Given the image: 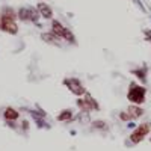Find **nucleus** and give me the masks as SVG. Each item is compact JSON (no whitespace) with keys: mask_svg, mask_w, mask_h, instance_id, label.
<instances>
[{"mask_svg":"<svg viewBox=\"0 0 151 151\" xmlns=\"http://www.w3.org/2000/svg\"><path fill=\"white\" fill-rule=\"evenodd\" d=\"M50 30H52L55 35H58L64 42H67L70 45H77V38H76L74 32L70 27H67L62 21L53 18L52 23H50Z\"/></svg>","mask_w":151,"mask_h":151,"instance_id":"nucleus-1","label":"nucleus"},{"mask_svg":"<svg viewBox=\"0 0 151 151\" xmlns=\"http://www.w3.org/2000/svg\"><path fill=\"white\" fill-rule=\"evenodd\" d=\"M147 88L144 85H139L137 82H130L129 88H127V100L132 104H137L141 106L147 101Z\"/></svg>","mask_w":151,"mask_h":151,"instance_id":"nucleus-2","label":"nucleus"},{"mask_svg":"<svg viewBox=\"0 0 151 151\" xmlns=\"http://www.w3.org/2000/svg\"><path fill=\"white\" fill-rule=\"evenodd\" d=\"M76 106H77L79 110L88 112V113L100 112V110H101V106H100L98 100L89 91H86V94L83 97H77V100H76Z\"/></svg>","mask_w":151,"mask_h":151,"instance_id":"nucleus-3","label":"nucleus"},{"mask_svg":"<svg viewBox=\"0 0 151 151\" xmlns=\"http://www.w3.org/2000/svg\"><path fill=\"white\" fill-rule=\"evenodd\" d=\"M151 133V122L145 121L142 124H137L136 125V129L132 130L130 136L127 137V147H133V145H137V144H141L142 141H145V137Z\"/></svg>","mask_w":151,"mask_h":151,"instance_id":"nucleus-4","label":"nucleus"},{"mask_svg":"<svg viewBox=\"0 0 151 151\" xmlns=\"http://www.w3.org/2000/svg\"><path fill=\"white\" fill-rule=\"evenodd\" d=\"M17 20L21 23H32L36 24L40 23L41 15L38 12L36 6H20L17 9Z\"/></svg>","mask_w":151,"mask_h":151,"instance_id":"nucleus-5","label":"nucleus"},{"mask_svg":"<svg viewBox=\"0 0 151 151\" xmlns=\"http://www.w3.org/2000/svg\"><path fill=\"white\" fill-rule=\"evenodd\" d=\"M62 85L70 91V94H73L76 97H83L86 94V88L79 77H65L62 80Z\"/></svg>","mask_w":151,"mask_h":151,"instance_id":"nucleus-6","label":"nucleus"},{"mask_svg":"<svg viewBox=\"0 0 151 151\" xmlns=\"http://www.w3.org/2000/svg\"><path fill=\"white\" fill-rule=\"evenodd\" d=\"M0 30H2L3 33L12 35V36L18 35V32H20L18 20H17V18L6 17V15H2V21H0Z\"/></svg>","mask_w":151,"mask_h":151,"instance_id":"nucleus-7","label":"nucleus"},{"mask_svg":"<svg viewBox=\"0 0 151 151\" xmlns=\"http://www.w3.org/2000/svg\"><path fill=\"white\" fill-rule=\"evenodd\" d=\"M2 118L5 119V122H12V121H20L21 119V113L18 109L12 107V106H6L2 110Z\"/></svg>","mask_w":151,"mask_h":151,"instance_id":"nucleus-8","label":"nucleus"},{"mask_svg":"<svg viewBox=\"0 0 151 151\" xmlns=\"http://www.w3.org/2000/svg\"><path fill=\"white\" fill-rule=\"evenodd\" d=\"M40 38H41V41H44L45 44H48V45H55V47H62V42H64V41H62L58 35H55L52 30L41 32Z\"/></svg>","mask_w":151,"mask_h":151,"instance_id":"nucleus-9","label":"nucleus"},{"mask_svg":"<svg viewBox=\"0 0 151 151\" xmlns=\"http://www.w3.org/2000/svg\"><path fill=\"white\" fill-rule=\"evenodd\" d=\"M36 9H38V12H40L41 18H44V20H53L55 11H53V8L50 6L48 3H45V2L41 0V2L36 3Z\"/></svg>","mask_w":151,"mask_h":151,"instance_id":"nucleus-10","label":"nucleus"},{"mask_svg":"<svg viewBox=\"0 0 151 151\" xmlns=\"http://www.w3.org/2000/svg\"><path fill=\"white\" fill-rule=\"evenodd\" d=\"M74 115L76 113H74L73 109L65 107L56 115V121L58 122H64V124H70V122H74Z\"/></svg>","mask_w":151,"mask_h":151,"instance_id":"nucleus-11","label":"nucleus"},{"mask_svg":"<svg viewBox=\"0 0 151 151\" xmlns=\"http://www.w3.org/2000/svg\"><path fill=\"white\" fill-rule=\"evenodd\" d=\"M130 74H133L142 85H145L147 80H148V67H147V64H144L142 67H137V68H132Z\"/></svg>","mask_w":151,"mask_h":151,"instance_id":"nucleus-12","label":"nucleus"},{"mask_svg":"<svg viewBox=\"0 0 151 151\" xmlns=\"http://www.w3.org/2000/svg\"><path fill=\"white\" fill-rule=\"evenodd\" d=\"M91 129H92V132H98V133H109V130H110V124L106 121V119H94V121H91Z\"/></svg>","mask_w":151,"mask_h":151,"instance_id":"nucleus-13","label":"nucleus"},{"mask_svg":"<svg viewBox=\"0 0 151 151\" xmlns=\"http://www.w3.org/2000/svg\"><path fill=\"white\" fill-rule=\"evenodd\" d=\"M125 110L129 112V115L132 116L133 121H134V119H139L141 116L145 115V109H144L142 106H137V104H129Z\"/></svg>","mask_w":151,"mask_h":151,"instance_id":"nucleus-14","label":"nucleus"},{"mask_svg":"<svg viewBox=\"0 0 151 151\" xmlns=\"http://www.w3.org/2000/svg\"><path fill=\"white\" fill-rule=\"evenodd\" d=\"M74 121H76V122H79V124H83V125H85V124H91L92 116H91V113L79 110V112L74 115Z\"/></svg>","mask_w":151,"mask_h":151,"instance_id":"nucleus-15","label":"nucleus"},{"mask_svg":"<svg viewBox=\"0 0 151 151\" xmlns=\"http://www.w3.org/2000/svg\"><path fill=\"white\" fill-rule=\"evenodd\" d=\"M0 14L6 15V17H11V18H17V9H14L9 5H5V6H2V9H0Z\"/></svg>","mask_w":151,"mask_h":151,"instance_id":"nucleus-16","label":"nucleus"},{"mask_svg":"<svg viewBox=\"0 0 151 151\" xmlns=\"http://www.w3.org/2000/svg\"><path fill=\"white\" fill-rule=\"evenodd\" d=\"M20 130L23 133H29V130H30V121L27 118H21V121H20Z\"/></svg>","mask_w":151,"mask_h":151,"instance_id":"nucleus-17","label":"nucleus"},{"mask_svg":"<svg viewBox=\"0 0 151 151\" xmlns=\"http://www.w3.org/2000/svg\"><path fill=\"white\" fill-rule=\"evenodd\" d=\"M118 119H119V121H122V122L133 121V119H132V116L129 115V112H127V110H121V112L118 113Z\"/></svg>","mask_w":151,"mask_h":151,"instance_id":"nucleus-18","label":"nucleus"},{"mask_svg":"<svg viewBox=\"0 0 151 151\" xmlns=\"http://www.w3.org/2000/svg\"><path fill=\"white\" fill-rule=\"evenodd\" d=\"M142 33H144L145 41H147V42H150V45H151V29H144V30H142Z\"/></svg>","mask_w":151,"mask_h":151,"instance_id":"nucleus-19","label":"nucleus"},{"mask_svg":"<svg viewBox=\"0 0 151 151\" xmlns=\"http://www.w3.org/2000/svg\"><path fill=\"white\" fill-rule=\"evenodd\" d=\"M133 3H136V6L139 8V9H141L142 12H147V8H145V5H144V3L141 2V0H133Z\"/></svg>","mask_w":151,"mask_h":151,"instance_id":"nucleus-20","label":"nucleus"},{"mask_svg":"<svg viewBox=\"0 0 151 151\" xmlns=\"http://www.w3.org/2000/svg\"><path fill=\"white\" fill-rule=\"evenodd\" d=\"M125 124H127V129H132V130H134L136 125H137L134 121H129V122H125Z\"/></svg>","mask_w":151,"mask_h":151,"instance_id":"nucleus-21","label":"nucleus"},{"mask_svg":"<svg viewBox=\"0 0 151 151\" xmlns=\"http://www.w3.org/2000/svg\"><path fill=\"white\" fill-rule=\"evenodd\" d=\"M150 142H151V133H150Z\"/></svg>","mask_w":151,"mask_h":151,"instance_id":"nucleus-22","label":"nucleus"},{"mask_svg":"<svg viewBox=\"0 0 151 151\" xmlns=\"http://www.w3.org/2000/svg\"><path fill=\"white\" fill-rule=\"evenodd\" d=\"M0 21H2V14H0Z\"/></svg>","mask_w":151,"mask_h":151,"instance_id":"nucleus-23","label":"nucleus"},{"mask_svg":"<svg viewBox=\"0 0 151 151\" xmlns=\"http://www.w3.org/2000/svg\"><path fill=\"white\" fill-rule=\"evenodd\" d=\"M150 12H151V9H150ZM150 18H151V15H150Z\"/></svg>","mask_w":151,"mask_h":151,"instance_id":"nucleus-24","label":"nucleus"},{"mask_svg":"<svg viewBox=\"0 0 151 151\" xmlns=\"http://www.w3.org/2000/svg\"><path fill=\"white\" fill-rule=\"evenodd\" d=\"M42 2H45V0H42Z\"/></svg>","mask_w":151,"mask_h":151,"instance_id":"nucleus-25","label":"nucleus"}]
</instances>
